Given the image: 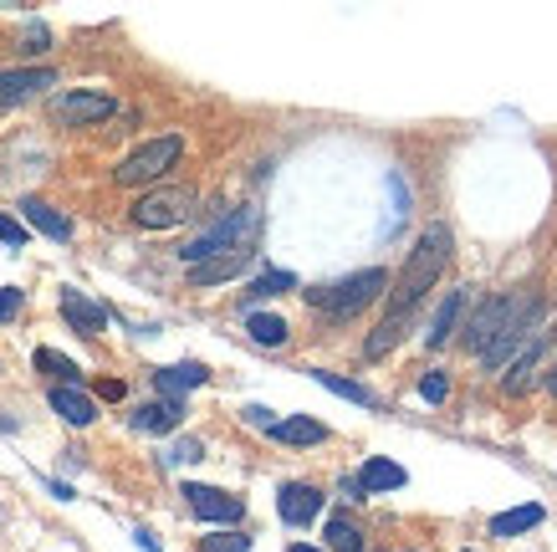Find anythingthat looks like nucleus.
I'll use <instances>...</instances> for the list:
<instances>
[{
  "label": "nucleus",
  "instance_id": "2f4dec72",
  "mask_svg": "<svg viewBox=\"0 0 557 552\" xmlns=\"http://www.w3.org/2000/svg\"><path fill=\"white\" fill-rule=\"evenodd\" d=\"M21 302H26V297H21L16 286H0V322H11V318H16V312H21Z\"/></svg>",
  "mask_w": 557,
  "mask_h": 552
},
{
  "label": "nucleus",
  "instance_id": "9d476101",
  "mask_svg": "<svg viewBox=\"0 0 557 552\" xmlns=\"http://www.w3.org/2000/svg\"><path fill=\"white\" fill-rule=\"evenodd\" d=\"M276 512H282V522L287 527H307V522L322 512V491L307 481H287L282 491H276Z\"/></svg>",
  "mask_w": 557,
  "mask_h": 552
},
{
  "label": "nucleus",
  "instance_id": "aec40b11",
  "mask_svg": "<svg viewBox=\"0 0 557 552\" xmlns=\"http://www.w3.org/2000/svg\"><path fill=\"white\" fill-rule=\"evenodd\" d=\"M460 307H466V292H445V302H440L435 318H430V333H424V343H430V348L450 343V333H456V318H460Z\"/></svg>",
  "mask_w": 557,
  "mask_h": 552
},
{
  "label": "nucleus",
  "instance_id": "6e6552de",
  "mask_svg": "<svg viewBox=\"0 0 557 552\" xmlns=\"http://www.w3.org/2000/svg\"><path fill=\"white\" fill-rule=\"evenodd\" d=\"M185 502L189 512L200 522H215V527H236L246 517V502L231 496V491H215V486H200V481H185Z\"/></svg>",
  "mask_w": 557,
  "mask_h": 552
},
{
  "label": "nucleus",
  "instance_id": "4468645a",
  "mask_svg": "<svg viewBox=\"0 0 557 552\" xmlns=\"http://www.w3.org/2000/svg\"><path fill=\"white\" fill-rule=\"evenodd\" d=\"M153 384H159V394H164V400H180V394H189V389L210 384V368H205V364H174V368H159V373H153Z\"/></svg>",
  "mask_w": 557,
  "mask_h": 552
},
{
  "label": "nucleus",
  "instance_id": "b1692460",
  "mask_svg": "<svg viewBox=\"0 0 557 552\" xmlns=\"http://www.w3.org/2000/svg\"><path fill=\"white\" fill-rule=\"evenodd\" d=\"M246 333H251L261 348H282L292 328H287V318H276V312H251V318H246Z\"/></svg>",
  "mask_w": 557,
  "mask_h": 552
},
{
  "label": "nucleus",
  "instance_id": "e433bc0d",
  "mask_svg": "<svg viewBox=\"0 0 557 552\" xmlns=\"http://www.w3.org/2000/svg\"><path fill=\"white\" fill-rule=\"evenodd\" d=\"M547 389H553V394H557V368H553V373H547Z\"/></svg>",
  "mask_w": 557,
  "mask_h": 552
},
{
  "label": "nucleus",
  "instance_id": "cd10ccee",
  "mask_svg": "<svg viewBox=\"0 0 557 552\" xmlns=\"http://www.w3.org/2000/svg\"><path fill=\"white\" fill-rule=\"evenodd\" d=\"M205 552H251V537H246V532H220V537H205Z\"/></svg>",
  "mask_w": 557,
  "mask_h": 552
},
{
  "label": "nucleus",
  "instance_id": "f03ea898",
  "mask_svg": "<svg viewBox=\"0 0 557 552\" xmlns=\"http://www.w3.org/2000/svg\"><path fill=\"white\" fill-rule=\"evenodd\" d=\"M256 225H261V216H256V205H240V210H231L225 220H215L205 235H195L185 252H180V261H189V267H205V261H220V256L231 252H251L256 241Z\"/></svg>",
  "mask_w": 557,
  "mask_h": 552
},
{
  "label": "nucleus",
  "instance_id": "f257e3e1",
  "mask_svg": "<svg viewBox=\"0 0 557 552\" xmlns=\"http://www.w3.org/2000/svg\"><path fill=\"white\" fill-rule=\"evenodd\" d=\"M450 252H456V235H450V225H445V220L424 225L420 241H414V252H409V261H405V271H399V282H394L388 318L379 322V328L369 333V343H363V353H369V358H384V353L405 338L409 318H414V307L430 297V286L440 282V271L450 267Z\"/></svg>",
  "mask_w": 557,
  "mask_h": 552
},
{
  "label": "nucleus",
  "instance_id": "1a4fd4ad",
  "mask_svg": "<svg viewBox=\"0 0 557 552\" xmlns=\"http://www.w3.org/2000/svg\"><path fill=\"white\" fill-rule=\"evenodd\" d=\"M507 307H511V292H496L491 302H481V312L471 318V328H466V348L481 358V353L496 343V333H502V322H507Z\"/></svg>",
  "mask_w": 557,
  "mask_h": 552
},
{
  "label": "nucleus",
  "instance_id": "c9c22d12",
  "mask_svg": "<svg viewBox=\"0 0 557 552\" xmlns=\"http://www.w3.org/2000/svg\"><path fill=\"white\" fill-rule=\"evenodd\" d=\"M287 552H322V548H307V542H292Z\"/></svg>",
  "mask_w": 557,
  "mask_h": 552
},
{
  "label": "nucleus",
  "instance_id": "a878e982",
  "mask_svg": "<svg viewBox=\"0 0 557 552\" xmlns=\"http://www.w3.org/2000/svg\"><path fill=\"white\" fill-rule=\"evenodd\" d=\"M282 292H297V277L292 271H261L251 286H246V302H261V297H282Z\"/></svg>",
  "mask_w": 557,
  "mask_h": 552
},
{
  "label": "nucleus",
  "instance_id": "0eeeda50",
  "mask_svg": "<svg viewBox=\"0 0 557 552\" xmlns=\"http://www.w3.org/2000/svg\"><path fill=\"white\" fill-rule=\"evenodd\" d=\"M119 102L108 98V93H87V87H72V93H57L51 98V118L62 123V128H87V123H102V118H113Z\"/></svg>",
  "mask_w": 557,
  "mask_h": 552
},
{
  "label": "nucleus",
  "instance_id": "4be33fe9",
  "mask_svg": "<svg viewBox=\"0 0 557 552\" xmlns=\"http://www.w3.org/2000/svg\"><path fill=\"white\" fill-rule=\"evenodd\" d=\"M32 364L41 368V373H51V379H57V389H77V384H83V368L72 364L67 353H57V348H36Z\"/></svg>",
  "mask_w": 557,
  "mask_h": 552
},
{
  "label": "nucleus",
  "instance_id": "ddd939ff",
  "mask_svg": "<svg viewBox=\"0 0 557 552\" xmlns=\"http://www.w3.org/2000/svg\"><path fill=\"white\" fill-rule=\"evenodd\" d=\"M354 481H358L363 496H384V491H399L409 476H405V466H394V461H384V455H373V461H363V470H358Z\"/></svg>",
  "mask_w": 557,
  "mask_h": 552
},
{
  "label": "nucleus",
  "instance_id": "9b49d317",
  "mask_svg": "<svg viewBox=\"0 0 557 552\" xmlns=\"http://www.w3.org/2000/svg\"><path fill=\"white\" fill-rule=\"evenodd\" d=\"M62 318L72 322V333L83 338H98L102 328H108V307H98V302H87L77 286H62Z\"/></svg>",
  "mask_w": 557,
  "mask_h": 552
},
{
  "label": "nucleus",
  "instance_id": "dca6fc26",
  "mask_svg": "<svg viewBox=\"0 0 557 552\" xmlns=\"http://www.w3.org/2000/svg\"><path fill=\"white\" fill-rule=\"evenodd\" d=\"M267 436L282 440V445H322V440H327V425H322V419H307V415H292V419H276Z\"/></svg>",
  "mask_w": 557,
  "mask_h": 552
},
{
  "label": "nucleus",
  "instance_id": "f8f14e48",
  "mask_svg": "<svg viewBox=\"0 0 557 552\" xmlns=\"http://www.w3.org/2000/svg\"><path fill=\"white\" fill-rule=\"evenodd\" d=\"M41 87H57L51 68H21V72H0V102H26Z\"/></svg>",
  "mask_w": 557,
  "mask_h": 552
},
{
  "label": "nucleus",
  "instance_id": "5701e85b",
  "mask_svg": "<svg viewBox=\"0 0 557 552\" xmlns=\"http://www.w3.org/2000/svg\"><path fill=\"white\" fill-rule=\"evenodd\" d=\"M537 364H542V338H532V343H527V348L517 353V358H511V373L502 379V384H507V394H522V389L532 384Z\"/></svg>",
  "mask_w": 557,
  "mask_h": 552
},
{
  "label": "nucleus",
  "instance_id": "39448f33",
  "mask_svg": "<svg viewBox=\"0 0 557 552\" xmlns=\"http://www.w3.org/2000/svg\"><path fill=\"white\" fill-rule=\"evenodd\" d=\"M180 154H185V138L180 134L149 138V144H138V149L113 169V180H119L123 189H134V184H153V180H164V174L180 164Z\"/></svg>",
  "mask_w": 557,
  "mask_h": 552
},
{
  "label": "nucleus",
  "instance_id": "7ed1b4c3",
  "mask_svg": "<svg viewBox=\"0 0 557 552\" xmlns=\"http://www.w3.org/2000/svg\"><path fill=\"white\" fill-rule=\"evenodd\" d=\"M384 292H388V271L369 267V271L343 277V282H333V286H312L307 302L322 307V312H333V318H354V312H363V307H369L373 297H384Z\"/></svg>",
  "mask_w": 557,
  "mask_h": 552
},
{
  "label": "nucleus",
  "instance_id": "c85d7f7f",
  "mask_svg": "<svg viewBox=\"0 0 557 552\" xmlns=\"http://www.w3.org/2000/svg\"><path fill=\"white\" fill-rule=\"evenodd\" d=\"M420 394H424L430 404H445V400H450V384H445V373H424V379H420Z\"/></svg>",
  "mask_w": 557,
  "mask_h": 552
},
{
  "label": "nucleus",
  "instance_id": "bb28decb",
  "mask_svg": "<svg viewBox=\"0 0 557 552\" xmlns=\"http://www.w3.org/2000/svg\"><path fill=\"white\" fill-rule=\"evenodd\" d=\"M322 537H327V552H363V532L348 517H333Z\"/></svg>",
  "mask_w": 557,
  "mask_h": 552
},
{
  "label": "nucleus",
  "instance_id": "393cba45",
  "mask_svg": "<svg viewBox=\"0 0 557 552\" xmlns=\"http://www.w3.org/2000/svg\"><path fill=\"white\" fill-rule=\"evenodd\" d=\"M312 379H318L327 394H338V400H354V404H363V409H373V389H363V384H354V379H343V373H327V368H312Z\"/></svg>",
  "mask_w": 557,
  "mask_h": 552
},
{
  "label": "nucleus",
  "instance_id": "7c9ffc66",
  "mask_svg": "<svg viewBox=\"0 0 557 552\" xmlns=\"http://www.w3.org/2000/svg\"><path fill=\"white\" fill-rule=\"evenodd\" d=\"M0 241H5V246H26V225H21V220H11V216H0Z\"/></svg>",
  "mask_w": 557,
  "mask_h": 552
},
{
  "label": "nucleus",
  "instance_id": "473e14b6",
  "mask_svg": "<svg viewBox=\"0 0 557 552\" xmlns=\"http://www.w3.org/2000/svg\"><path fill=\"white\" fill-rule=\"evenodd\" d=\"M246 425H256V430H271V425H276V415H271L267 404H246Z\"/></svg>",
  "mask_w": 557,
  "mask_h": 552
},
{
  "label": "nucleus",
  "instance_id": "72a5a7b5",
  "mask_svg": "<svg viewBox=\"0 0 557 552\" xmlns=\"http://www.w3.org/2000/svg\"><path fill=\"white\" fill-rule=\"evenodd\" d=\"M98 394H102V400H123V384H119V379H102Z\"/></svg>",
  "mask_w": 557,
  "mask_h": 552
},
{
  "label": "nucleus",
  "instance_id": "423d86ee",
  "mask_svg": "<svg viewBox=\"0 0 557 552\" xmlns=\"http://www.w3.org/2000/svg\"><path fill=\"white\" fill-rule=\"evenodd\" d=\"M195 216V189L185 184H170V189H153L144 200L134 205V225L138 231H174Z\"/></svg>",
  "mask_w": 557,
  "mask_h": 552
},
{
  "label": "nucleus",
  "instance_id": "2eb2a0df",
  "mask_svg": "<svg viewBox=\"0 0 557 552\" xmlns=\"http://www.w3.org/2000/svg\"><path fill=\"white\" fill-rule=\"evenodd\" d=\"M180 419H185V404L159 400V404L134 409V430H144V436H170V430H180Z\"/></svg>",
  "mask_w": 557,
  "mask_h": 552
},
{
  "label": "nucleus",
  "instance_id": "f3484780",
  "mask_svg": "<svg viewBox=\"0 0 557 552\" xmlns=\"http://www.w3.org/2000/svg\"><path fill=\"white\" fill-rule=\"evenodd\" d=\"M21 216L32 220L41 235H51V241H72V220L62 216V210H51L47 200H36V195H26V200H21Z\"/></svg>",
  "mask_w": 557,
  "mask_h": 552
},
{
  "label": "nucleus",
  "instance_id": "20e7f679",
  "mask_svg": "<svg viewBox=\"0 0 557 552\" xmlns=\"http://www.w3.org/2000/svg\"><path fill=\"white\" fill-rule=\"evenodd\" d=\"M537 322H542V297H532V292H517L507 307V322H502V333H496V343H491L486 353H481V364L486 368H507L517 353L537 338Z\"/></svg>",
  "mask_w": 557,
  "mask_h": 552
},
{
  "label": "nucleus",
  "instance_id": "f704fd0d",
  "mask_svg": "<svg viewBox=\"0 0 557 552\" xmlns=\"http://www.w3.org/2000/svg\"><path fill=\"white\" fill-rule=\"evenodd\" d=\"M138 548H144V552H159V537H153V532H144V527H138Z\"/></svg>",
  "mask_w": 557,
  "mask_h": 552
},
{
  "label": "nucleus",
  "instance_id": "a211bd4d",
  "mask_svg": "<svg viewBox=\"0 0 557 552\" xmlns=\"http://www.w3.org/2000/svg\"><path fill=\"white\" fill-rule=\"evenodd\" d=\"M51 409H57L62 419H67V425H77V430L98 419V404L87 400L83 389H51Z\"/></svg>",
  "mask_w": 557,
  "mask_h": 552
},
{
  "label": "nucleus",
  "instance_id": "c756f323",
  "mask_svg": "<svg viewBox=\"0 0 557 552\" xmlns=\"http://www.w3.org/2000/svg\"><path fill=\"white\" fill-rule=\"evenodd\" d=\"M200 455H205L200 440H180V445H170V461H174V466H189V461H200Z\"/></svg>",
  "mask_w": 557,
  "mask_h": 552
},
{
  "label": "nucleus",
  "instance_id": "412c9836",
  "mask_svg": "<svg viewBox=\"0 0 557 552\" xmlns=\"http://www.w3.org/2000/svg\"><path fill=\"white\" fill-rule=\"evenodd\" d=\"M246 261H251V252H236V256H220V261H205V267H189V282L195 286H220V282H231V277H240Z\"/></svg>",
  "mask_w": 557,
  "mask_h": 552
},
{
  "label": "nucleus",
  "instance_id": "6ab92c4d",
  "mask_svg": "<svg viewBox=\"0 0 557 552\" xmlns=\"http://www.w3.org/2000/svg\"><path fill=\"white\" fill-rule=\"evenodd\" d=\"M542 512L537 502H527V506H511V512H496L491 517V537H517V532H532V527H542Z\"/></svg>",
  "mask_w": 557,
  "mask_h": 552
}]
</instances>
